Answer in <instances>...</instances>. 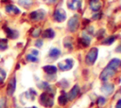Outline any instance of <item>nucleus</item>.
<instances>
[{"label": "nucleus", "instance_id": "nucleus-1", "mask_svg": "<svg viewBox=\"0 0 121 108\" xmlns=\"http://www.w3.org/2000/svg\"><path fill=\"white\" fill-rule=\"evenodd\" d=\"M96 56H97V49L92 48L86 56V63H88L89 64H93L96 59Z\"/></svg>", "mask_w": 121, "mask_h": 108}, {"label": "nucleus", "instance_id": "nucleus-2", "mask_svg": "<svg viewBox=\"0 0 121 108\" xmlns=\"http://www.w3.org/2000/svg\"><path fill=\"white\" fill-rule=\"evenodd\" d=\"M41 102L44 105V106H52L53 105V99L52 97H50L48 94L43 93L41 95Z\"/></svg>", "mask_w": 121, "mask_h": 108}, {"label": "nucleus", "instance_id": "nucleus-3", "mask_svg": "<svg viewBox=\"0 0 121 108\" xmlns=\"http://www.w3.org/2000/svg\"><path fill=\"white\" fill-rule=\"evenodd\" d=\"M113 74H114V69H112V68H111V67L108 66V67L105 68L104 71L101 73V75H100V79L103 80V81H106L107 79H109L110 77H112Z\"/></svg>", "mask_w": 121, "mask_h": 108}, {"label": "nucleus", "instance_id": "nucleus-4", "mask_svg": "<svg viewBox=\"0 0 121 108\" xmlns=\"http://www.w3.org/2000/svg\"><path fill=\"white\" fill-rule=\"evenodd\" d=\"M15 87H16V81H15V79L13 78V79H11V80L9 81V85H8L7 93H8L9 96H11V95L14 93V91H15Z\"/></svg>", "mask_w": 121, "mask_h": 108}, {"label": "nucleus", "instance_id": "nucleus-5", "mask_svg": "<svg viewBox=\"0 0 121 108\" xmlns=\"http://www.w3.org/2000/svg\"><path fill=\"white\" fill-rule=\"evenodd\" d=\"M78 16H74L73 18L70 19L69 23H68V27H69V29L72 30V31H75L77 29V26H78Z\"/></svg>", "mask_w": 121, "mask_h": 108}, {"label": "nucleus", "instance_id": "nucleus-6", "mask_svg": "<svg viewBox=\"0 0 121 108\" xmlns=\"http://www.w3.org/2000/svg\"><path fill=\"white\" fill-rule=\"evenodd\" d=\"M101 91L106 94V95H110L112 93L113 91V85L112 84H110V83H107V84H104L102 87H101Z\"/></svg>", "mask_w": 121, "mask_h": 108}, {"label": "nucleus", "instance_id": "nucleus-7", "mask_svg": "<svg viewBox=\"0 0 121 108\" xmlns=\"http://www.w3.org/2000/svg\"><path fill=\"white\" fill-rule=\"evenodd\" d=\"M65 12L62 11V10H56L55 14H54V18L56 19V21H59V22H61L65 19Z\"/></svg>", "mask_w": 121, "mask_h": 108}, {"label": "nucleus", "instance_id": "nucleus-8", "mask_svg": "<svg viewBox=\"0 0 121 108\" xmlns=\"http://www.w3.org/2000/svg\"><path fill=\"white\" fill-rule=\"evenodd\" d=\"M78 92H79V87H78V85H75V86L72 88V90L70 91V93L68 94V99H74L78 96Z\"/></svg>", "mask_w": 121, "mask_h": 108}, {"label": "nucleus", "instance_id": "nucleus-9", "mask_svg": "<svg viewBox=\"0 0 121 108\" xmlns=\"http://www.w3.org/2000/svg\"><path fill=\"white\" fill-rule=\"evenodd\" d=\"M43 70L48 74H54L57 71V68L53 65H46V66L43 67Z\"/></svg>", "mask_w": 121, "mask_h": 108}, {"label": "nucleus", "instance_id": "nucleus-10", "mask_svg": "<svg viewBox=\"0 0 121 108\" xmlns=\"http://www.w3.org/2000/svg\"><path fill=\"white\" fill-rule=\"evenodd\" d=\"M119 63H120V61L118 60V59H113V60H112L110 63H109V67H111V68H112V69H115V68H117V66L119 65Z\"/></svg>", "mask_w": 121, "mask_h": 108}, {"label": "nucleus", "instance_id": "nucleus-11", "mask_svg": "<svg viewBox=\"0 0 121 108\" xmlns=\"http://www.w3.org/2000/svg\"><path fill=\"white\" fill-rule=\"evenodd\" d=\"M60 54V51L57 48H52L49 52V56L52 58H57V56H59Z\"/></svg>", "mask_w": 121, "mask_h": 108}, {"label": "nucleus", "instance_id": "nucleus-12", "mask_svg": "<svg viewBox=\"0 0 121 108\" xmlns=\"http://www.w3.org/2000/svg\"><path fill=\"white\" fill-rule=\"evenodd\" d=\"M54 31L51 29V28H48L46 29L44 32H43V37H46V38H52L54 37Z\"/></svg>", "mask_w": 121, "mask_h": 108}, {"label": "nucleus", "instance_id": "nucleus-13", "mask_svg": "<svg viewBox=\"0 0 121 108\" xmlns=\"http://www.w3.org/2000/svg\"><path fill=\"white\" fill-rule=\"evenodd\" d=\"M59 102H60V104L64 105V104L67 102V97H66L65 95H61V96H60V97H59Z\"/></svg>", "mask_w": 121, "mask_h": 108}, {"label": "nucleus", "instance_id": "nucleus-14", "mask_svg": "<svg viewBox=\"0 0 121 108\" xmlns=\"http://www.w3.org/2000/svg\"><path fill=\"white\" fill-rule=\"evenodd\" d=\"M105 102H106V99H105V98H102V97H100V98L98 99V100H97V103H98V105H99V106L104 105V104H105Z\"/></svg>", "mask_w": 121, "mask_h": 108}, {"label": "nucleus", "instance_id": "nucleus-15", "mask_svg": "<svg viewBox=\"0 0 121 108\" xmlns=\"http://www.w3.org/2000/svg\"><path fill=\"white\" fill-rule=\"evenodd\" d=\"M113 41H114V37H111V38H108L106 41H104V44L110 45V44H112Z\"/></svg>", "mask_w": 121, "mask_h": 108}, {"label": "nucleus", "instance_id": "nucleus-16", "mask_svg": "<svg viewBox=\"0 0 121 108\" xmlns=\"http://www.w3.org/2000/svg\"><path fill=\"white\" fill-rule=\"evenodd\" d=\"M0 108H6V100L4 99H0Z\"/></svg>", "mask_w": 121, "mask_h": 108}, {"label": "nucleus", "instance_id": "nucleus-17", "mask_svg": "<svg viewBox=\"0 0 121 108\" xmlns=\"http://www.w3.org/2000/svg\"><path fill=\"white\" fill-rule=\"evenodd\" d=\"M115 108H121V99H119V100L117 101V103H116V106H115Z\"/></svg>", "mask_w": 121, "mask_h": 108}, {"label": "nucleus", "instance_id": "nucleus-18", "mask_svg": "<svg viewBox=\"0 0 121 108\" xmlns=\"http://www.w3.org/2000/svg\"><path fill=\"white\" fill-rule=\"evenodd\" d=\"M39 33H40V29L35 30V31L33 32V36H38V35H39Z\"/></svg>", "mask_w": 121, "mask_h": 108}, {"label": "nucleus", "instance_id": "nucleus-19", "mask_svg": "<svg viewBox=\"0 0 121 108\" xmlns=\"http://www.w3.org/2000/svg\"><path fill=\"white\" fill-rule=\"evenodd\" d=\"M38 46H41L42 45H43V42L42 41H37V44H36Z\"/></svg>", "mask_w": 121, "mask_h": 108}, {"label": "nucleus", "instance_id": "nucleus-20", "mask_svg": "<svg viewBox=\"0 0 121 108\" xmlns=\"http://www.w3.org/2000/svg\"><path fill=\"white\" fill-rule=\"evenodd\" d=\"M31 108H37V107H35V106H33V107H31Z\"/></svg>", "mask_w": 121, "mask_h": 108}]
</instances>
